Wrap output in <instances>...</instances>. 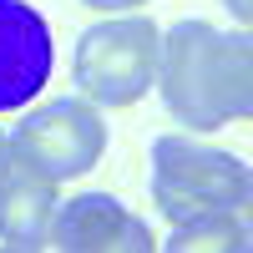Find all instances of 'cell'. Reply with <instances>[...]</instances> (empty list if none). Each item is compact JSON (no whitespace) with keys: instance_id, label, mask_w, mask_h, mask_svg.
I'll return each mask as SVG.
<instances>
[{"instance_id":"cell-10","label":"cell","mask_w":253,"mask_h":253,"mask_svg":"<svg viewBox=\"0 0 253 253\" xmlns=\"http://www.w3.org/2000/svg\"><path fill=\"white\" fill-rule=\"evenodd\" d=\"M223 5H228V15H233V26L248 31V20H253V0H223Z\"/></svg>"},{"instance_id":"cell-5","label":"cell","mask_w":253,"mask_h":253,"mask_svg":"<svg viewBox=\"0 0 253 253\" xmlns=\"http://www.w3.org/2000/svg\"><path fill=\"white\" fill-rule=\"evenodd\" d=\"M51 248H66V253H147V248H157V233L122 198L76 193L66 203H56Z\"/></svg>"},{"instance_id":"cell-7","label":"cell","mask_w":253,"mask_h":253,"mask_svg":"<svg viewBox=\"0 0 253 253\" xmlns=\"http://www.w3.org/2000/svg\"><path fill=\"white\" fill-rule=\"evenodd\" d=\"M56 182L31 172L26 162H10L0 177V248H51V223H56Z\"/></svg>"},{"instance_id":"cell-11","label":"cell","mask_w":253,"mask_h":253,"mask_svg":"<svg viewBox=\"0 0 253 253\" xmlns=\"http://www.w3.org/2000/svg\"><path fill=\"white\" fill-rule=\"evenodd\" d=\"M15 162V147H10V132L0 126V177H5V167Z\"/></svg>"},{"instance_id":"cell-8","label":"cell","mask_w":253,"mask_h":253,"mask_svg":"<svg viewBox=\"0 0 253 253\" xmlns=\"http://www.w3.org/2000/svg\"><path fill=\"white\" fill-rule=\"evenodd\" d=\"M162 243L172 253H248L253 223H248V213H203V218L172 223V233Z\"/></svg>"},{"instance_id":"cell-3","label":"cell","mask_w":253,"mask_h":253,"mask_svg":"<svg viewBox=\"0 0 253 253\" xmlns=\"http://www.w3.org/2000/svg\"><path fill=\"white\" fill-rule=\"evenodd\" d=\"M157 20L137 10H117L112 20H96L76 36L71 51V76L76 91L96 107H132L152 91L157 76Z\"/></svg>"},{"instance_id":"cell-6","label":"cell","mask_w":253,"mask_h":253,"mask_svg":"<svg viewBox=\"0 0 253 253\" xmlns=\"http://www.w3.org/2000/svg\"><path fill=\"white\" fill-rule=\"evenodd\" d=\"M56 41L26 0H0V112H20L51 81Z\"/></svg>"},{"instance_id":"cell-1","label":"cell","mask_w":253,"mask_h":253,"mask_svg":"<svg viewBox=\"0 0 253 253\" xmlns=\"http://www.w3.org/2000/svg\"><path fill=\"white\" fill-rule=\"evenodd\" d=\"M152 86L187 132H218L253 117V41L243 26L177 20L157 41Z\"/></svg>"},{"instance_id":"cell-9","label":"cell","mask_w":253,"mask_h":253,"mask_svg":"<svg viewBox=\"0 0 253 253\" xmlns=\"http://www.w3.org/2000/svg\"><path fill=\"white\" fill-rule=\"evenodd\" d=\"M81 5H91V10H107V15H117V10H142L147 0H81Z\"/></svg>"},{"instance_id":"cell-4","label":"cell","mask_w":253,"mask_h":253,"mask_svg":"<svg viewBox=\"0 0 253 253\" xmlns=\"http://www.w3.org/2000/svg\"><path fill=\"white\" fill-rule=\"evenodd\" d=\"M20 112L26 117L10 132L15 162H26L31 172L51 182L86 177L107 152V122H101V107L86 96H51V101L36 96V107L26 101Z\"/></svg>"},{"instance_id":"cell-2","label":"cell","mask_w":253,"mask_h":253,"mask_svg":"<svg viewBox=\"0 0 253 253\" xmlns=\"http://www.w3.org/2000/svg\"><path fill=\"white\" fill-rule=\"evenodd\" d=\"M152 203L167 223H187L203 213H248L253 167L238 152L167 132L152 142Z\"/></svg>"}]
</instances>
